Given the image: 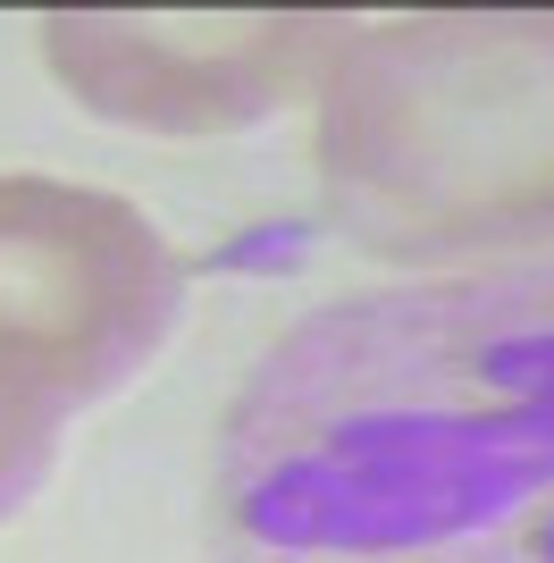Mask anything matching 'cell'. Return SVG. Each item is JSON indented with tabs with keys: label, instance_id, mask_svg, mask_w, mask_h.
Masks as SVG:
<instances>
[{
	"label": "cell",
	"instance_id": "obj_4",
	"mask_svg": "<svg viewBox=\"0 0 554 563\" xmlns=\"http://www.w3.org/2000/svg\"><path fill=\"white\" fill-rule=\"evenodd\" d=\"M353 25L328 9H244V18H126L51 9L43 51L85 110L152 135H228L269 118L345 51Z\"/></svg>",
	"mask_w": 554,
	"mask_h": 563
},
{
	"label": "cell",
	"instance_id": "obj_3",
	"mask_svg": "<svg viewBox=\"0 0 554 563\" xmlns=\"http://www.w3.org/2000/svg\"><path fill=\"white\" fill-rule=\"evenodd\" d=\"M185 261L126 202L0 177V521L51 479L59 438L168 345Z\"/></svg>",
	"mask_w": 554,
	"mask_h": 563
},
{
	"label": "cell",
	"instance_id": "obj_2",
	"mask_svg": "<svg viewBox=\"0 0 554 563\" xmlns=\"http://www.w3.org/2000/svg\"><path fill=\"white\" fill-rule=\"evenodd\" d=\"M320 186L395 261L554 244V9L353 25L320 76Z\"/></svg>",
	"mask_w": 554,
	"mask_h": 563
},
{
	"label": "cell",
	"instance_id": "obj_1",
	"mask_svg": "<svg viewBox=\"0 0 554 563\" xmlns=\"http://www.w3.org/2000/svg\"><path fill=\"white\" fill-rule=\"evenodd\" d=\"M210 563H554V253L295 320L219 421Z\"/></svg>",
	"mask_w": 554,
	"mask_h": 563
}]
</instances>
